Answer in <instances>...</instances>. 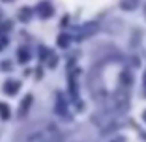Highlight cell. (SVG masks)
I'll use <instances>...</instances> for the list:
<instances>
[{"label":"cell","mask_w":146,"mask_h":142,"mask_svg":"<svg viewBox=\"0 0 146 142\" xmlns=\"http://www.w3.org/2000/svg\"><path fill=\"white\" fill-rule=\"evenodd\" d=\"M4 90L8 92L9 95H13L15 92L19 90V81H8V82L4 84Z\"/></svg>","instance_id":"2"},{"label":"cell","mask_w":146,"mask_h":142,"mask_svg":"<svg viewBox=\"0 0 146 142\" xmlns=\"http://www.w3.org/2000/svg\"><path fill=\"white\" fill-rule=\"evenodd\" d=\"M58 45H60V47L62 45H68V38H60L58 39Z\"/></svg>","instance_id":"7"},{"label":"cell","mask_w":146,"mask_h":142,"mask_svg":"<svg viewBox=\"0 0 146 142\" xmlns=\"http://www.w3.org/2000/svg\"><path fill=\"white\" fill-rule=\"evenodd\" d=\"M19 58H21V60H26V58H28V52H26L25 49H23V51H21V54H19Z\"/></svg>","instance_id":"6"},{"label":"cell","mask_w":146,"mask_h":142,"mask_svg":"<svg viewBox=\"0 0 146 142\" xmlns=\"http://www.w3.org/2000/svg\"><path fill=\"white\" fill-rule=\"evenodd\" d=\"M144 120H146V114H144Z\"/></svg>","instance_id":"10"},{"label":"cell","mask_w":146,"mask_h":142,"mask_svg":"<svg viewBox=\"0 0 146 142\" xmlns=\"http://www.w3.org/2000/svg\"><path fill=\"white\" fill-rule=\"evenodd\" d=\"M0 114H2V118H4V120H8V118H9V108H8V105L0 103Z\"/></svg>","instance_id":"4"},{"label":"cell","mask_w":146,"mask_h":142,"mask_svg":"<svg viewBox=\"0 0 146 142\" xmlns=\"http://www.w3.org/2000/svg\"><path fill=\"white\" fill-rule=\"evenodd\" d=\"M30 101H32V97L28 95V97L25 99V103H23V112H21V116H25V114H26V108H28V105H30Z\"/></svg>","instance_id":"5"},{"label":"cell","mask_w":146,"mask_h":142,"mask_svg":"<svg viewBox=\"0 0 146 142\" xmlns=\"http://www.w3.org/2000/svg\"><path fill=\"white\" fill-rule=\"evenodd\" d=\"M112 142H122V138H116V140H112Z\"/></svg>","instance_id":"8"},{"label":"cell","mask_w":146,"mask_h":142,"mask_svg":"<svg viewBox=\"0 0 146 142\" xmlns=\"http://www.w3.org/2000/svg\"><path fill=\"white\" fill-rule=\"evenodd\" d=\"M58 140H60V135H58L56 127L51 124L36 129L34 133H30L28 138H26V142H58Z\"/></svg>","instance_id":"1"},{"label":"cell","mask_w":146,"mask_h":142,"mask_svg":"<svg viewBox=\"0 0 146 142\" xmlns=\"http://www.w3.org/2000/svg\"><path fill=\"white\" fill-rule=\"evenodd\" d=\"M144 84H146V75H144Z\"/></svg>","instance_id":"9"},{"label":"cell","mask_w":146,"mask_h":142,"mask_svg":"<svg viewBox=\"0 0 146 142\" xmlns=\"http://www.w3.org/2000/svg\"><path fill=\"white\" fill-rule=\"evenodd\" d=\"M51 13H52V8H51V6L41 4V8H39V15H41V17H47V15H51Z\"/></svg>","instance_id":"3"}]
</instances>
